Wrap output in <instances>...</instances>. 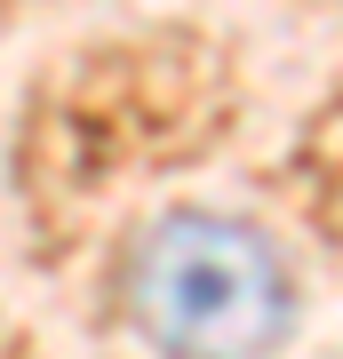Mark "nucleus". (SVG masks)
Masks as SVG:
<instances>
[{"label":"nucleus","instance_id":"1","mask_svg":"<svg viewBox=\"0 0 343 359\" xmlns=\"http://www.w3.org/2000/svg\"><path fill=\"white\" fill-rule=\"evenodd\" d=\"M128 320L168 359H271L295 320L280 248L231 216H160L128 248Z\"/></svg>","mask_w":343,"mask_h":359}]
</instances>
